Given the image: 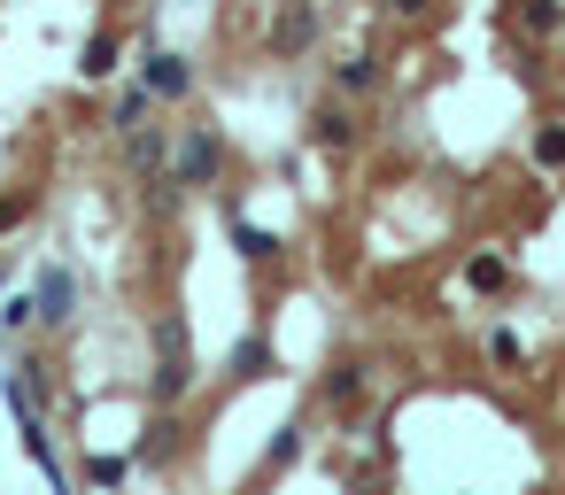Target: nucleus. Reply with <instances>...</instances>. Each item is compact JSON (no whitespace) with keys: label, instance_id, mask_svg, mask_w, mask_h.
Listing matches in <instances>:
<instances>
[{"label":"nucleus","instance_id":"nucleus-1","mask_svg":"<svg viewBox=\"0 0 565 495\" xmlns=\"http://www.w3.org/2000/svg\"><path fill=\"white\" fill-rule=\"evenodd\" d=\"M194 86V70L179 62V55H147V94H164V101H179Z\"/></svg>","mask_w":565,"mask_h":495},{"label":"nucleus","instance_id":"nucleus-2","mask_svg":"<svg viewBox=\"0 0 565 495\" xmlns=\"http://www.w3.org/2000/svg\"><path fill=\"white\" fill-rule=\"evenodd\" d=\"M209 171H217V140H209V132H194V140L179 147V179H209Z\"/></svg>","mask_w":565,"mask_h":495},{"label":"nucleus","instance_id":"nucleus-3","mask_svg":"<svg viewBox=\"0 0 565 495\" xmlns=\"http://www.w3.org/2000/svg\"><path fill=\"white\" fill-rule=\"evenodd\" d=\"M39 317H55V325L70 317V279L62 271H39Z\"/></svg>","mask_w":565,"mask_h":495},{"label":"nucleus","instance_id":"nucleus-4","mask_svg":"<svg viewBox=\"0 0 565 495\" xmlns=\"http://www.w3.org/2000/svg\"><path fill=\"white\" fill-rule=\"evenodd\" d=\"M140 117H147V86H132V94L117 101V124H124V132H140Z\"/></svg>","mask_w":565,"mask_h":495},{"label":"nucleus","instance_id":"nucleus-5","mask_svg":"<svg viewBox=\"0 0 565 495\" xmlns=\"http://www.w3.org/2000/svg\"><path fill=\"white\" fill-rule=\"evenodd\" d=\"M155 155H164V147H155V132H132V162H140V171H155Z\"/></svg>","mask_w":565,"mask_h":495},{"label":"nucleus","instance_id":"nucleus-6","mask_svg":"<svg viewBox=\"0 0 565 495\" xmlns=\"http://www.w3.org/2000/svg\"><path fill=\"white\" fill-rule=\"evenodd\" d=\"M542 162H565V132H542Z\"/></svg>","mask_w":565,"mask_h":495}]
</instances>
